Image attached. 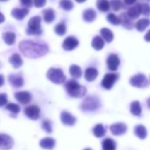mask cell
<instances>
[{
	"mask_svg": "<svg viewBox=\"0 0 150 150\" xmlns=\"http://www.w3.org/2000/svg\"><path fill=\"white\" fill-rule=\"evenodd\" d=\"M126 131H127V126L124 123H117L110 125V132L113 135L119 136L125 133Z\"/></svg>",
	"mask_w": 150,
	"mask_h": 150,
	"instance_id": "cell-13",
	"label": "cell"
},
{
	"mask_svg": "<svg viewBox=\"0 0 150 150\" xmlns=\"http://www.w3.org/2000/svg\"><path fill=\"white\" fill-rule=\"evenodd\" d=\"M84 150H92L91 148H86V149H84Z\"/></svg>",
	"mask_w": 150,
	"mask_h": 150,
	"instance_id": "cell-51",
	"label": "cell"
},
{
	"mask_svg": "<svg viewBox=\"0 0 150 150\" xmlns=\"http://www.w3.org/2000/svg\"><path fill=\"white\" fill-rule=\"evenodd\" d=\"M21 1V3L22 4V5H24V6H31V5H32V0H20Z\"/></svg>",
	"mask_w": 150,
	"mask_h": 150,
	"instance_id": "cell-43",
	"label": "cell"
},
{
	"mask_svg": "<svg viewBox=\"0 0 150 150\" xmlns=\"http://www.w3.org/2000/svg\"><path fill=\"white\" fill-rule=\"evenodd\" d=\"M1 2H6V1H8V0H0Z\"/></svg>",
	"mask_w": 150,
	"mask_h": 150,
	"instance_id": "cell-50",
	"label": "cell"
},
{
	"mask_svg": "<svg viewBox=\"0 0 150 150\" xmlns=\"http://www.w3.org/2000/svg\"><path fill=\"white\" fill-rule=\"evenodd\" d=\"M100 107V101L96 96H88L81 103V109L84 111H94Z\"/></svg>",
	"mask_w": 150,
	"mask_h": 150,
	"instance_id": "cell-5",
	"label": "cell"
},
{
	"mask_svg": "<svg viewBox=\"0 0 150 150\" xmlns=\"http://www.w3.org/2000/svg\"><path fill=\"white\" fill-rule=\"evenodd\" d=\"M56 145V141L52 138H44L40 141V146L44 149H52Z\"/></svg>",
	"mask_w": 150,
	"mask_h": 150,
	"instance_id": "cell-20",
	"label": "cell"
},
{
	"mask_svg": "<svg viewBox=\"0 0 150 150\" xmlns=\"http://www.w3.org/2000/svg\"><path fill=\"white\" fill-rule=\"evenodd\" d=\"M93 132H94V134H95L96 137H97V138H102V137H103V136L105 135L106 130H105L104 126H103L102 124H98V125H96L94 127Z\"/></svg>",
	"mask_w": 150,
	"mask_h": 150,
	"instance_id": "cell-33",
	"label": "cell"
},
{
	"mask_svg": "<svg viewBox=\"0 0 150 150\" xmlns=\"http://www.w3.org/2000/svg\"><path fill=\"white\" fill-rule=\"evenodd\" d=\"M96 6L99 11L104 13L108 12L110 10V2L108 0H97L96 1Z\"/></svg>",
	"mask_w": 150,
	"mask_h": 150,
	"instance_id": "cell-30",
	"label": "cell"
},
{
	"mask_svg": "<svg viewBox=\"0 0 150 150\" xmlns=\"http://www.w3.org/2000/svg\"><path fill=\"white\" fill-rule=\"evenodd\" d=\"M107 21L112 24V25H119L120 24V19L114 13H110L107 16Z\"/></svg>",
	"mask_w": 150,
	"mask_h": 150,
	"instance_id": "cell-38",
	"label": "cell"
},
{
	"mask_svg": "<svg viewBox=\"0 0 150 150\" xmlns=\"http://www.w3.org/2000/svg\"><path fill=\"white\" fill-rule=\"evenodd\" d=\"M130 110H131L132 115H134V116H140L141 115V106H140V103L138 101L132 102L131 103Z\"/></svg>",
	"mask_w": 150,
	"mask_h": 150,
	"instance_id": "cell-32",
	"label": "cell"
},
{
	"mask_svg": "<svg viewBox=\"0 0 150 150\" xmlns=\"http://www.w3.org/2000/svg\"><path fill=\"white\" fill-rule=\"evenodd\" d=\"M48 79L55 84H63L65 81V75L59 68H50L47 72Z\"/></svg>",
	"mask_w": 150,
	"mask_h": 150,
	"instance_id": "cell-3",
	"label": "cell"
},
{
	"mask_svg": "<svg viewBox=\"0 0 150 150\" xmlns=\"http://www.w3.org/2000/svg\"><path fill=\"white\" fill-rule=\"evenodd\" d=\"M55 32H56V34H57V35H60V36L64 35L65 34V32H66V27H65V24H64V23H63V22H61V23L57 24V25L55 27Z\"/></svg>",
	"mask_w": 150,
	"mask_h": 150,
	"instance_id": "cell-35",
	"label": "cell"
},
{
	"mask_svg": "<svg viewBox=\"0 0 150 150\" xmlns=\"http://www.w3.org/2000/svg\"><path fill=\"white\" fill-rule=\"evenodd\" d=\"M145 41L146 42H150V30H148L147 31V33L146 34V35H145Z\"/></svg>",
	"mask_w": 150,
	"mask_h": 150,
	"instance_id": "cell-45",
	"label": "cell"
},
{
	"mask_svg": "<svg viewBox=\"0 0 150 150\" xmlns=\"http://www.w3.org/2000/svg\"><path fill=\"white\" fill-rule=\"evenodd\" d=\"M6 110H9V111H11L13 114H14L15 116L21 111V108H20V106L18 105V104H15V103H8L7 105H6Z\"/></svg>",
	"mask_w": 150,
	"mask_h": 150,
	"instance_id": "cell-36",
	"label": "cell"
},
{
	"mask_svg": "<svg viewBox=\"0 0 150 150\" xmlns=\"http://www.w3.org/2000/svg\"><path fill=\"white\" fill-rule=\"evenodd\" d=\"M4 21H5V16L1 13H0V24L3 23Z\"/></svg>",
	"mask_w": 150,
	"mask_h": 150,
	"instance_id": "cell-47",
	"label": "cell"
},
{
	"mask_svg": "<svg viewBox=\"0 0 150 150\" xmlns=\"http://www.w3.org/2000/svg\"><path fill=\"white\" fill-rule=\"evenodd\" d=\"M118 79V74L117 73H107L102 81V86L105 89H111L115 82Z\"/></svg>",
	"mask_w": 150,
	"mask_h": 150,
	"instance_id": "cell-7",
	"label": "cell"
},
{
	"mask_svg": "<svg viewBox=\"0 0 150 150\" xmlns=\"http://www.w3.org/2000/svg\"><path fill=\"white\" fill-rule=\"evenodd\" d=\"M147 106L150 109V98H148V100H147Z\"/></svg>",
	"mask_w": 150,
	"mask_h": 150,
	"instance_id": "cell-49",
	"label": "cell"
},
{
	"mask_svg": "<svg viewBox=\"0 0 150 150\" xmlns=\"http://www.w3.org/2000/svg\"><path fill=\"white\" fill-rule=\"evenodd\" d=\"M9 82L14 88H21L24 85V79L21 73L11 74L9 76Z\"/></svg>",
	"mask_w": 150,
	"mask_h": 150,
	"instance_id": "cell-12",
	"label": "cell"
},
{
	"mask_svg": "<svg viewBox=\"0 0 150 150\" xmlns=\"http://www.w3.org/2000/svg\"><path fill=\"white\" fill-rule=\"evenodd\" d=\"M7 103V95L0 94V107H3Z\"/></svg>",
	"mask_w": 150,
	"mask_h": 150,
	"instance_id": "cell-41",
	"label": "cell"
},
{
	"mask_svg": "<svg viewBox=\"0 0 150 150\" xmlns=\"http://www.w3.org/2000/svg\"><path fill=\"white\" fill-rule=\"evenodd\" d=\"M76 2H78V3H83V2H85L86 0H75Z\"/></svg>",
	"mask_w": 150,
	"mask_h": 150,
	"instance_id": "cell-48",
	"label": "cell"
},
{
	"mask_svg": "<svg viewBox=\"0 0 150 150\" xmlns=\"http://www.w3.org/2000/svg\"><path fill=\"white\" fill-rule=\"evenodd\" d=\"M127 15H128L132 20L138 19L139 16L140 15V7H139V4L134 5L133 6H132L131 8H129L128 11H127Z\"/></svg>",
	"mask_w": 150,
	"mask_h": 150,
	"instance_id": "cell-19",
	"label": "cell"
},
{
	"mask_svg": "<svg viewBox=\"0 0 150 150\" xmlns=\"http://www.w3.org/2000/svg\"><path fill=\"white\" fill-rule=\"evenodd\" d=\"M98 76V71L96 68L88 67L85 71V79L88 81H94Z\"/></svg>",
	"mask_w": 150,
	"mask_h": 150,
	"instance_id": "cell-18",
	"label": "cell"
},
{
	"mask_svg": "<svg viewBox=\"0 0 150 150\" xmlns=\"http://www.w3.org/2000/svg\"><path fill=\"white\" fill-rule=\"evenodd\" d=\"M136 1H137V0H124L125 4L127 5V6H132V5H133Z\"/></svg>",
	"mask_w": 150,
	"mask_h": 150,
	"instance_id": "cell-44",
	"label": "cell"
},
{
	"mask_svg": "<svg viewBox=\"0 0 150 150\" xmlns=\"http://www.w3.org/2000/svg\"><path fill=\"white\" fill-rule=\"evenodd\" d=\"M25 114L28 117L33 120H36L40 117V109L36 105L28 106L25 109Z\"/></svg>",
	"mask_w": 150,
	"mask_h": 150,
	"instance_id": "cell-11",
	"label": "cell"
},
{
	"mask_svg": "<svg viewBox=\"0 0 150 150\" xmlns=\"http://www.w3.org/2000/svg\"><path fill=\"white\" fill-rule=\"evenodd\" d=\"M119 19H120V24H122L124 28L127 29H132V28L134 27L132 20L127 15V13H122Z\"/></svg>",
	"mask_w": 150,
	"mask_h": 150,
	"instance_id": "cell-16",
	"label": "cell"
},
{
	"mask_svg": "<svg viewBox=\"0 0 150 150\" xmlns=\"http://www.w3.org/2000/svg\"><path fill=\"white\" fill-rule=\"evenodd\" d=\"M65 88L68 95L74 98H81L86 95L87 89L85 87L80 85L77 81L71 80L65 84Z\"/></svg>",
	"mask_w": 150,
	"mask_h": 150,
	"instance_id": "cell-2",
	"label": "cell"
},
{
	"mask_svg": "<svg viewBox=\"0 0 150 150\" xmlns=\"http://www.w3.org/2000/svg\"><path fill=\"white\" fill-rule=\"evenodd\" d=\"M101 35L103 36V41H105L107 42H111L114 38V35H113V33L111 32V30H110L109 28H106L101 29Z\"/></svg>",
	"mask_w": 150,
	"mask_h": 150,
	"instance_id": "cell-27",
	"label": "cell"
},
{
	"mask_svg": "<svg viewBox=\"0 0 150 150\" xmlns=\"http://www.w3.org/2000/svg\"><path fill=\"white\" fill-rule=\"evenodd\" d=\"M134 133H135V135H136L138 138H139V139H146V135H147L146 129L145 126L142 125H138L135 126Z\"/></svg>",
	"mask_w": 150,
	"mask_h": 150,
	"instance_id": "cell-22",
	"label": "cell"
},
{
	"mask_svg": "<svg viewBox=\"0 0 150 150\" xmlns=\"http://www.w3.org/2000/svg\"><path fill=\"white\" fill-rule=\"evenodd\" d=\"M69 71H70V74L71 76L73 78V79H78L81 76L82 74V71H81V68L76 64H72L70 66V69H69Z\"/></svg>",
	"mask_w": 150,
	"mask_h": 150,
	"instance_id": "cell-23",
	"label": "cell"
},
{
	"mask_svg": "<svg viewBox=\"0 0 150 150\" xmlns=\"http://www.w3.org/2000/svg\"><path fill=\"white\" fill-rule=\"evenodd\" d=\"M28 13V10L27 8H15L12 11V16L14 17L18 21L23 20Z\"/></svg>",
	"mask_w": 150,
	"mask_h": 150,
	"instance_id": "cell-17",
	"label": "cell"
},
{
	"mask_svg": "<svg viewBox=\"0 0 150 150\" xmlns=\"http://www.w3.org/2000/svg\"><path fill=\"white\" fill-rule=\"evenodd\" d=\"M61 121L64 125H73L76 122V118H75L71 114H70L67 111H63L61 113Z\"/></svg>",
	"mask_w": 150,
	"mask_h": 150,
	"instance_id": "cell-15",
	"label": "cell"
},
{
	"mask_svg": "<svg viewBox=\"0 0 150 150\" xmlns=\"http://www.w3.org/2000/svg\"><path fill=\"white\" fill-rule=\"evenodd\" d=\"M148 26H150V20L148 19H141L139 21H137L134 25L135 28L139 32L144 31Z\"/></svg>",
	"mask_w": 150,
	"mask_h": 150,
	"instance_id": "cell-24",
	"label": "cell"
},
{
	"mask_svg": "<svg viewBox=\"0 0 150 150\" xmlns=\"http://www.w3.org/2000/svg\"><path fill=\"white\" fill-rule=\"evenodd\" d=\"M79 45V40L73 36H68L64 39L63 42V48L65 50H72L77 48Z\"/></svg>",
	"mask_w": 150,
	"mask_h": 150,
	"instance_id": "cell-9",
	"label": "cell"
},
{
	"mask_svg": "<svg viewBox=\"0 0 150 150\" xmlns=\"http://www.w3.org/2000/svg\"><path fill=\"white\" fill-rule=\"evenodd\" d=\"M41 17L35 16L32 17L28 21V28L27 29L28 35H40L42 33L41 28Z\"/></svg>",
	"mask_w": 150,
	"mask_h": 150,
	"instance_id": "cell-4",
	"label": "cell"
},
{
	"mask_svg": "<svg viewBox=\"0 0 150 150\" xmlns=\"http://www.w3.org/2000/svg\"><path fill=\"white\" fill-rule=\"evenodd\" d=\"M130 84L135 88H145L147 86L148 81H147V79L144 74L138 73L131 78Z\"/></svg>",
	"mask_w": 150,
	"mask_h": 150,
	"instance_id": "cell-6",
	"label": "cell"
},
{
	"mask_svg": "<svg viewBox=\"0 0 150 150\" xmlns=\"http://www.w3.org/2000/svg\"><path fill=\"white\" fill-rule=\"evenodd\" d=\"M96 18V13L93 9H87L83 13V19L87 22H92Z\"/></svg>",
	"mask_w": 150,
	"mask_h": 150,
	"instance_id": "cell-25",
	"label": "cell"
},
{
	"mask_svg": "<svg viewBox=\"0 0 150 150\" xmlns=\"http://www.w3.org/2000/svg\"><path fill=\"white\" fill-rule=\"evenodd\" d=\"M55 12L53 9H46L43 11V20L47 23H51L55 20Z\"/></svg>",
	"mask_w": 150,
	"mask_h": 150,
	"instance_id": "cell-26",
	"label": "cell"
},
{
	"mask_svg": "<svg viewBox=\"0 0 150 150\" xmlns=\"http://www.w3.org/2000/svg\"><path fill=\"white\" fill-rule=\"evenodd\" d=\"M146 1H150V0H146Z\"/></svg>",
	"mask_w": 150,
	"mask_h": 150,
	"instance_id": "cell-52",
	"label": "cell"
},
{
	"mask_svg": "<svg viewBox=\"0 0 150 150\" xmlns=\"http://www.w3.org/2000/svg\"><path fill=\"white\" fill-rule=\"evenodd\" d=\"M3 39L8 45H13L15 42L16 35L13 32H5L3 34Z\"/></svg>",
	"mask_w": 150,
	"mask_h": 150,
	"instance_id": "cell-29",
	"label": "cell"
},
{
	"mask_svg": "<svg viewBox=\"0 0 150 150\" xmlns=\"http://www.w3.org/2000/svg\"><path fill=\"white\" fill-rule=\"evenodd\" d=\"M19 48L25 57L30 58H37L42 57L49 51V48L45 43L35 42L28 40L21 42Z\"/></svg>",
	"mask_w": 150,
	"mask_h": 150,
	"instance_id": "cell-1",
	"label": "cell"
},
{
	"mask_svg": "<svg viewBox=\"0 0 150 150\" xmlns=\"http://www.w3.org/2000/svg\"><path fill=\"white\" fill-rule=\"evenodd\" d=\"M103 150H116V142L112 139H105L103 141Z\"/></svg>",
	"mask_w": 150,
	"mask_h": 150,
	"instance_id": "cell-31",
	"label": "cell"
},
{
	"mask_svg": "<svg viewBox=\"0 0 150 150\" xmlns=\"http://www.w3.org/2000/svg\"><path fill=\"white\" fill-rule=\"evenodd\" d=\"M13 139L7 134L0 133V149L9 150L13 146Z\"/></svg>",
	"mask_w": 150,
	"mask_h": 150,
	"instance_id": "cell-8",
	"label": "cell"
},
{
	"mask_svg": "<svg viewBox=\"0 0 150 150\" xmlns=\"http://www.w3.org/2000/svg\"><path fill=\"white\" fill-rule=\"evenodd\" d=\"M34 5L37 8L43 7L46 5V0H34Z\"/></svg>",
	"mask_w": 150,
	"mask_h": 150,
	"instance_id": "cell-42",
	"label": "cell"
},
{
	"mask_svg": "<svg viewBox=\"0 0 150 150\" xmlns=\"http://www.w3.org/2000/svg\"><path fill=\"white\" fill-rule=\"evenodd\" d=\"M140 7V14H143L145 16H149L150 15V6L146 3H142L139 4Z\"/></svg>",
	"mask_w": 150,
	"mask_h": 150,
	"instance_id": "cell-39",
	"label": "cell"
},
{
	"mask_svg": "<svg viewBox=\"0 0 150 150\" xmlns=\"http://www.w3.org/2000/svg\"><path fill=\"white\" fill-rule=\"evenodd\" d=\"M110 6H111V8L117 12V11H119L123 7V3L121 0H110Z\"/></svg>",
	"mask_w": 150,
	"mask_h": 150,
	"instance_id": "cell-37",
	"label": "cell"
},
{
	"mask_svg": "<svg viewBox=\"0 0 150 150\" xmlns=\"http://www.w3.org/2000/svg\"><path fill=\"white\" fill-rule=\"evenodd\" d=\"M5 83V79L2 74H0V87H2Z\"/></svg>",
	"mask_w": 150,
	"mask_h": 150,
	"instance_id": "cell-46",
	"label": "cell"
},
{
	"mask_svg": "<svg viewBox=\"0 0 150 150\" xmlns=\"http://www.w3.org/2000/svg\"><path fill=\"white\" fill-rule=\"evenodd\" d=\"M42 128L48 132V133H50L52 132V125H51V123L49 121V120H44L42 122Z\"/></svg>",
	"mask_w": 150,
	"mask_h": 150,
	"instance_id": "cell-40",
	"label": "cell"
},
{
	"mask_svg": "<svg viewBox=\"0 0 150 150\" xmlns=\"http://www.w3.org/2000/svg\"><path fill=\"white\" fill-rule=\"evenodd\" d=\"M59 6L62 9L65 11H70L73 8V4L71 0H60Z\"/></svg>",
	"mask_w": 150,
	"mask_h": 150,
	"instance_id": "cell-34",
	"label": "cell"
},
{
	"mask_svg": "<svg viewBox=\"0 0 150 150\" xmlns=\"http://www.w3.org/2000/svg\"><path fill=\"white\" fill-rule=\"evenodd\" d=\"M120 64V60L119 57H117V55L116 54H110L108 58H107V65L108 68L110 71H117L118 66Z\"/></svg>",
	"mask_w": 150,
	"mask_h": 150,
	"instance_id": "cell-10",
	"label": "cell"
},
{
	"mask_svg": "<svg viewBox=\"0 0 150 150\" xmlns=\"http://www.w3.org/2000/svg\"><path fill=\"white\" fill-rule=\"evenodd\" d=\"M9 61H10V63L12 64V65H13L14 68H20V67L23 64V61H22L21 57L19 54H17V53L13 54V55L10 57Z\"/></svg>",
	"mask_w": 150,
	"mask_h": 150,
	"instance_id": "cell-21",
	"label": "cell"
},
{
	"mask_svg": "<svg viewBox=\"0 0 150 150\" xmlns=\"http://www.w3.org/2000/svg\"><path fill=\"white\" fill-rule=\"evenodd\" d=\"M92 47L96 50H100L104 47V41L101 36H95L93 41H92Z\"/></svg>",
	"mask_w": 150,
	"mask_h": 150,
	"instance_id": "cell-28",
	"label": "cell"
},
{
	"mask_svg": "<svg viewBox=\"0 0 150 150\" xmlns=\"http://www.w3.org/2000/svg\"><path fill=\"white\" fill-rule=\"evenodd\" d=\"M15 98L17 99L18 102H20L22 104H27L28 103L31 99H32V96L29 92L28 91H21V92H17L14 95Z\"/></svg>",
	"mask_w": 150,
	"mask_h": 150,
	"instance_id": "cell-14",
	"label": "cell"
}]
</instances>
